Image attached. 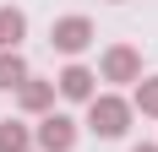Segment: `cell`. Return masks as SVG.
I'll return each mask as SVG.
<instances>
[{"label":"cell","mask_w":158,"mask_h":152,"mask_svg":"<svg viewBox=\"0 0 158 152\" xmlns=\"http://www.w3.org/2000/svg\"><path fill=\"white\" fill-rule=\"evenodd\" d=\"M131 98H114V92H98L93 103H87V130L93 136H104V141H120L131 130Z\"/></svg>","instance_id":"cell-1"},{"label":"cell","mask_w":158,"mask_h":152,"mask_svg":"<svg viewBox=\"0 0 158 152\" xmlns=\"http://www.w3.org/2000/svg\"><path fill=\"white\" fill-rule=\"evenodd\" d=\"M98 76H104V82H142V49L109 44L104 54H98Z\"/></svg>","instance_id":"cell-2"},{"label":"cell","mask_w":158,"mask_h":152,"mask_svg":"<svg viewBox=\"0 0 158 152\" xmlns=\"http://www.w3.org/2000/svg\"><path fill=\"white\" fill-rule=\"evenodd\" d=\"M33 147H38V152H71V147H77V120L49 109L44 120H38V130H33Z\"/></svg>","instance_id":"cell-3"},{"label":"cell","mask_w":158,"mask_h":152,"mask_svg":"<svg viewBox=\"0 0 158 152\" xmlns=\"http://www.w3.org/2000/svg\"><path fill=\"white\" fill-rule=\"evenodd\" d=\"M49 44L60 49V54H82V49L93 44V22H87V16H60V22L49 27Z\"/></svg>","instance_id":"cell-4"},{"label":"cell","mask_w":158,"mask_h":152,"mask_svg":"<svg viewBox=\"0 0 158 152\" xmlns=\"http://www.w3.org/2000/svg\"><path fill=\"white\" fill-rule=\"evenodd\" d=\"M98 71H87V65H65L60 76H55V92H60V98H71V103H93L98 98Z\"/></svg>","instance_id":"cell-5"},{"label":"cell","mask_w":158,"mask_h":152,"mask_svg":"<svg viewBox=\"0 0 158 152\" xmlns=\"http://www.w3.org/2000/svg\"><path fill=\"white\" fill-rule=\"evenodd\" d=\"M16 103L27 109V114H38V120H44L49 109H55V82H38V76H27V82L16 87Z\"/></svg>","instance_id":"cell-6"},{"label":"cell","mask_w":158,"mask_h":152,"mask_svg":"<svg viewBox=\"0 0 158 152\" xmlns=\"http://www.w3.org/2000/svg\"><path fill=\"white\" fill-rule=\"evenodd\" d=\"M27 82V60H22V49H0V92H16Z\"/></svg>","instance_id":"cell-7"},{"label":"cell","mask_w":158,"mask_h":152,"mask_svg":"<svg viewBox=\"0 0 158 152\" xmlns=\"http://www.w3.org/2000/svg\"><path fill=\"white\" fill-rule=\"evenodd\" d=\"M22 38H27V16L16 6H0V49H22Z\"/></svg>","instance_id":"cell-8"},{"label":"cell","mask_w":158,"mask_h":152,"mask_svg":"<svg viewBox=\"0 0 158 152\" xmlns=\"http://www.w3.org/2000/svg\"><path fill=\"white\" fill-rule=\"evenodd\" d=\"M0 152H33V130L22 120H0Z\"/></svg>","instance_id":"cell-9"},{"label":"cell","mask_w":158,"mask_h":152,"mask_svg":"<svg viewBox=\"0 0 158 152\" xmlns=\"http://www.w3.org/2000/svg\"><path fill=\"white\" fill-rule=\"evenodd\" d=\"M131 109H136V114H147V120H158V76H142V82H136Z\"/></svg>","instance_id":"cell-10"},{"label":"cell","mask_w":158,"mask_h":152,"mask_svg":"<svg viewBox=\"0 0 158 152\" xmlns=\"http://www.w3.org/2000/svg\"><path fill=\"white\" fill-rule=\"evenodd\" d=\"M131 152H158V147H153V141H142V147H131Z\"/></svg>","instance_id":"cell-11"}]
</instances>
